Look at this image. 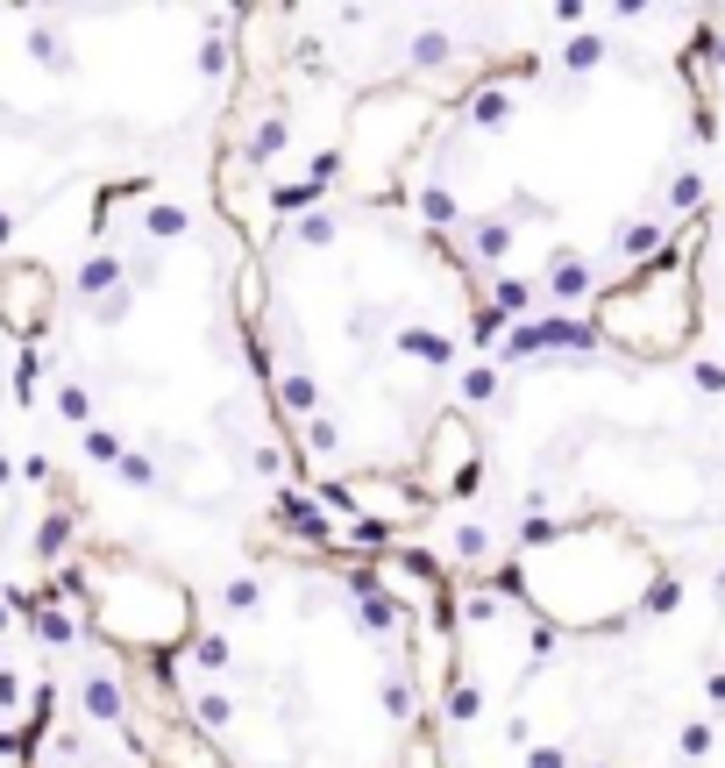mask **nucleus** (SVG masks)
<instances>
[{
    "instance_id": "1",
    "label": "nucleus",
    "mask_w": 725,
    "mask_h": 768,
    "mask_svg": "<svg viewBox=\"0 0 725 768\" xmlns=\"http://www.w3.org/2000/svg\"><path fill=\"white\" fill-rule=\"evenodd\" d=\"M669 569L647 541H633L618 520H569L548 548H526L512 569H498V591H512L548 634H604L647 612L655 583Z\"/></svg>"
},
{
    "instance_id": "2",
    "label": "nucleus",
    "mask_w": 725,
    "mask_h": 768,
    "mask_svg": "<svg viewBox=\"0 0 725 768\" xmlns=\"http://www.w3.org/2000/svg\"><path fill=\"white\" fill-rule=\"evenodd\" d=\"M712 235V214L704 221H683L676 249L661 264L633 270V278L604 285L591 299V327L604 349L633 356V364H669L698 342V321H704V285H698V249Z\"/></svg>"
},
{
    "instance_id": "3",
    "label": "nucleus",
    "mask_w": 725,
    "mask_h": 768,
    "mask_svg": "<svg viewBox=\"0 0 725 768\" xmlns=\"http://www.w3.org/2000/svg\"><path fill=\"white\" fill-rule=\"evenodd\" d=\"M71 591L86 598V620L135 661H178L200 641L192 591L178 577H164V569L135 563V555H93V563H79L71 569Z\"/></svg>"
},
{
    "instance_id": "4",
    "label": "nucleus",
    "mask_w": 725,
    "mask_h": 768,
    "mask_svg": "<svg viewBox=\"0 0 725 768\" xmlns=\"http://www.w3.org/2000/svg\"><path fill=\"white\" fill-rule=\"evenodd\" d=\"M434 122H442V100L427 93V86L413 79H391L377 86V93H362L349 114H342V178H362L370 192H391L399 200V171L420 157V143L434 135Z\"/></svg>"
},
{
    "instance_id": "5",
    "label": "nucleus",
    "mask_w": 725,
    "mask_h": 768,
    "mask_svg": "<svg viewBox=\"0 0 725 768\" xmlns=\"http://www.w3.org/2000/svg\"><path fill=\"white\" fill-rule=\"evenodd\" d=\"M321 499H327V512H349V520H362V534H370V541L413 534V526H427V512H434V499L413 485V477H391V470L327 477Z\"/></svg>"
},
{
    "instance_id": "6",
    "label": "nucleus",
    "mask_w": 725,
    "mask_h": 768,
    "mask_svg": "<svg viewBox=\"0 0 725 768\" xmlns=\"http://www.w3.org/2000/svg\"><path fill=\"white\" fill-rule=\"evenodd\" d=\"M483 485V442H477V427H470V413H434L427 420V434H420V491L427 499H470V491Z\"/></svg>"
},
{
    "instance_id": "7",
    "label": "nucleus",
    "mask_w": 725,
    "mask_h": 768,
    "mask_svg": "<svg viewBox=\"0 0 725 768\" xmlns=\"http://www.w3.org/2000/svg\"><path fill=\"white\" fill-rule=\"evenodd\" d=\"M598 349L604 342H598L591 313H540V321H520L505 342H498L491 364L505 370V364H534V356H598Z\"/></svg>"
},
{
    "instance_id": "8",
    "label": "nucleus",
    "mask_w": 725,
    "mask_h": 768,
    "mask_svg": "<svg viewBox=\"0 0 725 768\" xmlns=\"http://www.w3.org/2000/svg\"><path fill=\"white\" fill-rule=\"evenodd\" d=\"M57 321V278L43 264H8L0 270V327L14 342H43Z\"/></svg>"
},
{
    "instance_id": "9",
    "label": "nucleus",
    "mask_w": 725,
    "mask_h": 768,
    "mask_svg": "<svg viewBox=\"0 0 725 768\" xmlns=\"http://www.w3.org/2000/svg\"><path fill=\"white\" fill-rule=\"evenodd\" d=\"M129 726H135V741H143L149 768H235L228 755H221L214 733H200L192 719H143L135 712Z\"/></svg>"
},
{
    "instance_id": "10",
    "label": "nucleus",
    "mask_w": 725,
    "mask_h": 768,
    "mask_svg": "<svg viewBox=\"0 0 725 768\" xmlns=\"http://www.w3.org/2000/svg\"><path fill=\"white\" fill-rule=\"evenodd\" d=\"M285 29H292V8H242L235 14V57L249 71V86L285 65Z\"/></svg>"
},
{
    "instance_id": "11",
    "label": "nucleus",
    "mask_w": 725,
    "mask_h": 768,
    "mask_svg": "<svg viewBox=\"0 0 725 768\" xmlns=\"http://www.w3.org/2000/svg\"><path fill=\"white\" fill-rule=\"evenodd\" d=\"M540 292L555 299V313H569L577 299H598V278H591V264H583V256H555L548 278H540Z\"/></svg>"
},
{
    "instance_id": "12",
    "label": "nucleus",
    "mask_w": 725,
    "mask_h": 768,
    "mask_svg": "<svg viewBox=\"0 0 725 768\" xmlns=\"http://www.w3.org/2000/svg\"><path fill=\"white\" fill-rule=\"evenodd\" d=\"M470 249H477V270H491V278H498V264L512 256V221L505 214H477L470 221Z\"/></svg>"
},
{
    "instance_id": "13",
    "label": "nucleus",
    "mask_w": 725,
    "mask_h": 768,
    "mask_svg": "<svg viewBox=\"0 0 725 768\" xmlns=\"http://www.w3.org/2000/svg\"><path fill=\"white\" fill-rule=\"evenodd\" d=\"M391 349H399V356H420V364H434V370L456 364V342L434 335V327H399V335H391Z\"/></svg>"
},
{
    "instance_id": "14",
    "label": "nucleus",
    "mask_w": 725,
    "mask_h": 768,
    "mask_svg": "<svg viewBox=\"0 0 725 768\" xmlns=\"http://www.w3.org/2000/svg\"><path fill=\"white\" fill-rule=\"evenodd\" d=\"M270 391H278V405H285V413H299V420L321 413V385H313V370H285V378H270Z\"/></svg>"
},
{
    "instance_id": "15",
    "label": "nucleus",
    "mask_w": 725,
    "mask_h": 768,
    "mask_svg": "<svg viewBox=\"0 0 725 768\" xmlns=\"http://www.w3.org/2000/svg\"><path fill=\"white\" fill-rule=\"evenodd\" d=\"M420 221H427L434 235H448V229H470V221H462V200L448 186H420Z\"/></svg>"
},
{
    "instance_id": "16",
    "label": "nucleus",
    "mask_w": 725,
    "mask_h": 768,
    "mask_svg": "<svg viewBox=\"0 0 725 768\" xmlns=\"http://www.w3.org/2000/svg\"><path fill=\"white\" fill-rule=\"evenodd\" d=\"M442 719H448V726H477V719H483V690L462 669H456V683H448V698H442Z\"/></svg>"
},
{
    "instance_id": "17",
    "label": "nucleus",
    "mask_w": 725,
    "mask_h": 768,
    "mask_svg": "<svg viewBox=\"0 0 725 768\" xmlns=\"http://www.w3.org/2000/svg\"><path fill=\"white\" fill-rule=\"evenodd\" d=\"M498 385H505V370H498V364H470V370H462V378H456L462 405H498V399H505V391H498Z\"/></svg>"
},
{
    "instance_id": "18",
    "label": "nucleus",
    "mask_w": 725,
    "mask_h": 768,
    "mask_svg": "<svg viewBox=\"0 0 725 768\" xmlns=\"http://www.w3.org/2000/svg\"><path fill=\"white\" fill-rule=\"evenodd\" d=\"M462 108H470V122H477V129H498V122H512V93H505V86H477V93L462 100Z\"/></svg>"
},
{
    "instance_id": "19",
    "label": "nucleus",
    "mask_w": 725,
    "mask_h": 768,
    "mask_svg": "<svg viewBox=\"0 0 725 768\" xmlns=\"http://www.w3.org/2000/svg\"><path fill=\"white\" fill-rule=\"evenodd\" d=\"M669 214H683V221H704V178L690 171V164L669 178Z\"/></svg>"
},
{
    "instance_id": "20",
    "label": "nucleus",
    "mask_w": 725,
    "mask_h": 768,
    "mask_svg": "<svg viewBox=\"0 0 725 768\" xmlns=\"http://www.w3.org/2000/svg\"><path fill=\"white\" fill-rule=\"evenodd\" d=\"M442 65H456V43H448L442 29H427V36L413 43V71H442Z\"/></svg>"
},
{
    "instance_id": "21",
    "label": "nucleus",
    "mask_w": 725,
    "mask_h": 768,
    "mask_svg": "<svg viewBox=\"0 0 725 768\" xmlns=\"http://www.w3.org/2000/svg\"><path fill=\"white\" fill-rule=\"evenodd\" d=\"M604 65V36H569L562 43V71H598Z\"/></svg>"
},
{
    "instance_id": "22",
    "label": "nucleus",
    "mask_w": 725,
    "mask_h": 768,
    "mask_svg": "<svg viewBox=\"0 0 725 768\" xmlns=\"http://www.w3.org/2000/svg\"><path fill=\"white\" fill-rule=\"evenodd\" d=\"M712 741H718V726H704V719H690V726L676 733V755H683V761H704V755H712Z\"/></svg>"
},
{
    "instance_id": "23",
    "label": "nucleus",
    "mask_w": 725,
    "mask_h": 768,
    "mask_svg": "<svg viewBox=\"0 0 725 768\" xmlns=\"http://www.w3.org/2000/svg\"><path fill=\"white\" fill-rule=\"evenodd\" d=\"M335 448H342V420L313 413V420H306V456H335Z\"/></svg>"
},
{
    "instance_id": "24",
    "label": "nucleus",
    "mask_w": 725,
    "mask_h": 768,
    "mask_svg": "<svg viewBox=\"0 0 725 768\" xmlns=\"http://www.w3.org/2000/svg\"><path fill=\"white\" fill-rule=\"evenodd\" d=\"M221 605H228V612H256V605H264V583H256V577H228V583H221Z\"/></svg>"
},
{
    "instance_id": "25",
    "label": "nucleus",
    "mask_w": 725,
    "mask_h": 768,
    "mask_svg": "<svg viewBox=\"0 0 725 768\" xmlns=\"http://www.w3.org/2000/svg\"><path fill=\"white\" fill-rule=\"evenodd\" d=\"M399 768H442V741H434L427 726L413 733V741H405V755H399Z\"/></svg>"
},
{
    "instance_id": "26",
    "label": "nucleus",
    "mask_w": 725,
    "mask_h": 768,
    "mask_svg": "<svg viewBox=\"0 0 725 768\" xmlns=\"http://www.w3.org/2000/svg\"><path fill=\"white\" fill-rule=\"evenodd\" d=\"M335 235H342V221L327 214V207H321V214H306V221H299V243H306V249H327Z\"/></svg>"
},
{
    "instance_id": "27",
    "label": "nucleus",
    "mask_w": 725,
    "mask_h": 768,
    "mask_svg": "<svg viewBox=\"0 0 725 768\" xmlns=\"http://www.w3.org/2000/svg\"><path fill=\"white\" fill-rule=\"evenodd\" d=\"M192 661H200V669H228V641H221V634H200V641H192Z\"/></svg>"
},
{
    "instance_id": "28",
    "label": "nucleus",
    "mask_w": 725,
    "mask_h": 768,
    "mask_svg": "<svg viewBox=\"0 0 725 768\" xmlns=\"http://www.w3.org/2000/svg\"><path fill=\"white\" fill-rule=\"evenodd\" d=\"M526 768H569V747L562 741H534L526 747Z\"/></svg>"
},
{
    "instance_id": "29",
    "label": "nucleus",
    "mask_w": 725,
    "mask_h": 768,
    "mask_svg": "<svg viewBox=\"0 0 725 768\" xmlns=\"http://www.w3.org/2000/svg\"><path fill=\"white\" fill-rule=\"evenodd\" d=\"M149 235H186V207H149Z\"/></svg>"
},
{
    "instance_id": "30",
    "label": "nucleus",
    "mask_w": 725,
    "mask_h": 768,
    "mask_svg": "<svg viewBox=\"0 0 725 768\" xmlns=\"http://www.w3.org/2000/svg\"><path fill=\"white\" fill-rule=\"evenodd\" d=\"M698 385H704V391H725V364H712V356H704V364H698Z\"/></svg>"
},
{
    "instance_id": "31",
    "label": "nucleus",
    "mask_w": 725,
    "mask_h": 768,
    "mask_svg": "<svg viewBox=\"0 0 725 768\" xmlns=\"http://www.w3.org/2000/svg\"><path fill=\"white\" fill-rule=\"evenodd\" d=\"M704 698H712V704H725V669L712 676V683H704Z\"/></svg>"
},
{
    "instance_id": "32",
    "label": "nucleus",
    "mask_w": 725,
    "mask_h": 768,
    "mask_svg": "<svg viewBox=\"0 0 725 768\" xmlns=\"http://www.w3.org/2000/svg\"><path fill=\"white\" fill-rule=\"evenodd\" d=\"M591 768H604V761H591Z\"/></svg>"
}]
</instances>
